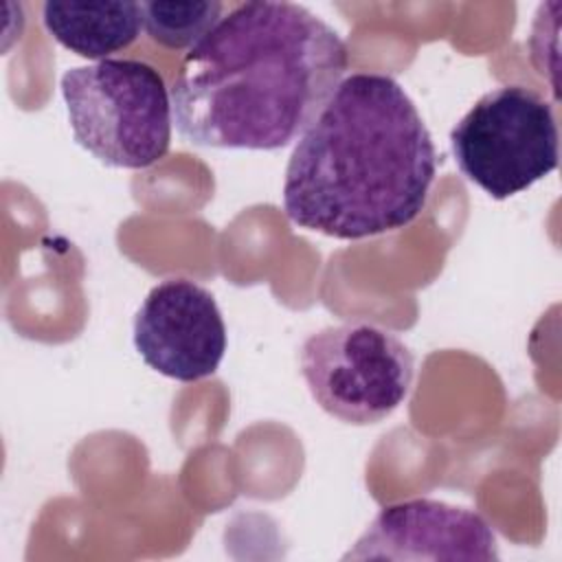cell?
I'll use <instances>...</instances> for the list:
<instances>
[{"instance_id": "obj_5", "label": "cell", "mask_w": 562, "mask_h": 562, "mask_svg": "<svg viewBox=\"0 0 562 562\" xmlns=\"http://www.w3.org/2000/svg\"><path fill=\"white\" fill-rule=\"evenodd\" d=\"M301 373L325 413L369 426L386 419L408 397L415 358L393 331L342 323L305 338Z\"/></svg>"}, {"instance_id": "obj_9", "label": "cell", "mask_w": 562, "mask_h": 562, "mask_svg": "<svg viewBox=\"0 0 562 562\" xmlns=\"http://www.w3.org/2000/svg\"><path fill=\"white\" fill-rule=\"evenodd\" d=\"M143 29L160 46L180 50L193 48L222 20L224 4L217 0L200 2H140Z\"/></svg>"}, {"instance_id": "obj_2", "label": "cell", "mask_w": 562, "mask_h": 562, "mask_svg": "<svg viewBox=\"0 0 562 562\" xmlns=\"http://www.w3.org/2000/svg\"><path fill=\"white\" fill-rule=\"evenodd\" d=\"M435 176L437 149L406 90L389 75L353 72L296 143L283 209L327 237L384 235L426 209Z\"/></svg>"}, {"instance_id": "obj_3", "label": "cell", "mask_w": 562, "mask_h": 562, "mask_svg": "<svg viewBox=\"0 0 562 562\" xmlns=\"http://www.w3.org/2000/svg\"><path fill=\"white\" fill-rule=\"evenodd\" d=\"M75 140L108 167L147 169L171 145L173 108L162 75L140 59H101L61 77Z\"/></svg>"}, {"instance_id": "obj_1", "label": "cell", "mask_w": 562, "mask_h": 562, "mask_svg": "<svg viewBox=\"0 0 562 562\" xmlns=\"http://www.w3.org/2000/svg\"><path fill=\"white\" fill-rule=\"evenodd\" d=\"M349 66L342 37L294 2H244L184 55L178 132L215 149H281L318 119Z\"/></svg>"}, {"instance_id": "obj_6", "label": "cell", "mask_w": 562, "mask_h": 562, "mask_svg": "<svg viewBox=\"0 0 562 562\" xmlns=\"http://www.w3.org/2000/svg\"><path fill=\"white\" fill-rule=\"evenodd\" d=\"M134 347L154 371L195 382L217 371L226 325L213 294L191 279L154 285L134 316Z\"/></svg>"}, {"instance_id": "obj_8", "label": "cell", "mask_w": 562, "mask_h": 562, "mask_svg": "<svg viewBox=\"0 0 562 562\" xmlns=\"http://www.w3.org/2000/svg\"><path fill=\"white\" fill-rule=\"evenodd\" d=\"M42 22L53 40L86 59H108L136 42L143 26L140 2H57L42 7Z\"/></svg>"}, {"instance_id": "obj_7", "label": "cell", "mask_w": 562, "mask_h": 562, "mask_svg": "<svg viewBox=\"0 0 562 562\" xmlns=\"http://www.w3.org/2000/svg\"><path fill=\"white\" fill-rule=\"evenodd\" d=\"M496 560V536L487 520L468 507L435 498H411L369 522L342 560Z\"/></svg>"}, {"instance_id": "obj_4", "label": "cell", "mask_w": 562, "mask_h": 562, "mask_svg": "<svg viewBox=\"0 0 562 562\" xmlns=\"http://www.w3.org/2000/svg\"><path fill=\"white\" fill-rule=\"evenodd\" d=\"M558 138L551 105L525 86L485 92L450 132L457 167L494 200L549 176L560 158Z\"/></svg>"}]
</instances>
